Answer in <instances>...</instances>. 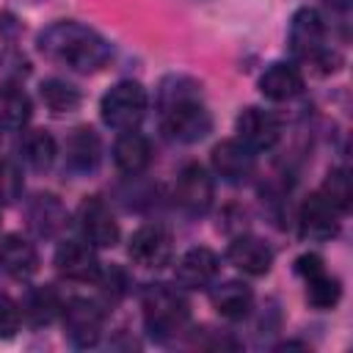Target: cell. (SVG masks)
Masks as SVG:
<instances>
[{"mask_svg": "<svg viewBox=\"0 0 353 353\" xmlns=\"http://www.w3.org/2000/svg\"><path fill=\"white\" fill-rule=\"evenodd\" d=\"M141 309H143V325L152 339L168 342L179 331H185L190 320V306L185 295L168 284H146L141 292Z\"/></svg>", "mask_w": 353, "mask_h": 353, "instance_id": "3957f363", "label": "cell"}, {"mask_svg": "<svg viewBox=\"0 0 353 353\" xmlns=\"http://www.w3.org/2000/svg\"><path fill=\"white\" fill-rule=\"evenodd\" d=\"M0 268L11 279H30L39 270V251L22 234H6L0 240Z\"/></svg>", "mask_w": 353, "mask_h": 353, "instance_id": "d6986e66", "label": "cell"}, {"mask_svg": "<svg viewBox=\"0 0 353 353\" xmlns=\"http://www.w3.org/2000/svg\"><path fill=\"white\" fill-rule=\"evenodd\" d=\"M320 270H325L320 254H301V256L295 259V273H298L301 279H309V276H314V273H320Z\"/></svg>", "mask_w": 353, "mask_h": 353, "instance_id": "1f68e13d", "label": "cell"}, {"mask_svg": "<svg viewBox=\"0 0 353 353\" xmlns=\"http://www.w3.org/2000/svg\"><path fill=\"white\" fill-rule=\"evenodd\" d=\"M113 163L121 174H130V176L146 171L149 163H152L149 138L141 135L138 130H124L113 143Z\"/></svg>", "mask_w": 353, "mask_h": 353, "instance_id": "ffe728a7", "label": "cell"}, {"mask_svg": "<svg viewBox=\"0 0 353 353\" xmlns=\"http://www.w3.org/2000/svg\"><path fill=\"white\" fill-rule=\"evenodd\" d=\"M55 270L72 281H97L102 265L88 240H63L55 248Z\"/></svg>", "mask_w": 353, "mask_h": 353, "instance_id": "4fadbf2b", "label": "cell"}, {"mask_svg": "<svg viewBox=\"0 0 353 353\" xmlns=\"http://www.w3.org/2000/svg\"><path fill=\"white\" fill-rule=\"evenodd\" d=\"M259 91L270 102H290V99H295L303 91V74L298 72L295 63L273 61L259 74Z\"/></svg>", "mask_w": 353, "mask_h": 353, "instance_id": "e0dca14e", "label": "cell"}, {"mask_svg": "<svg viewBox=\"0 0 353 353\" xmlns=\"http://www.w3.org/2000/svg\"><path fill=\"white\" fill-rule=\"evenodd\" d=\"M97 281H99V284H102V290H105L108 295H113V298H121V295L127 292V287H130V279H127V273H124L121 268L99 270Z\"/></svg>", "mask_w": 353, "mask_h": 353, "instance_id": "4dcf8cb0", "label": "cell"}, {"mask_svg": "<svg viewBox=\"0 0 353 353\" xmlns=\"http://www.w3.org/2000/svg\"><path fill=\"white\" fill-rule=\"evenodd\" d=\"M28 74H30V63L19 50L14 47L0 50V83L3 85H19Z\"/></svg>", "mask_w": 353, "mask_h": 353, "instance_id": "83f0119b", "label": "cell"}, {"mask_svg": "<svg viewBox=\"0 0 353 353\" xmlns=\"http://www.w3.org/2000/svg\"><path fill=\"white\" fill-rule=\"evenodd\" d=\"M176 204L190 212V215H204L212 204L215 196V182L210 171L201 163H185L176 174V188H174Z\"/></svg>", "mask_w": 353, "mask_h": 353, "instance_id": "ba28073f", "label": "cell"}, {"mask_svg": "<svg viewBox=\"0 0 353 353\" xmlns=\"http://www.w3.org/2000/svg\"><path fill=\"white\" fill-rule=\"evenodd\" d=\"M102 163V141L91 127H77L63 143V168L74 176H88Z\"/></svg>", "mask_w": 353, "mask_h": 353, "instance_id": "7c38bea8", "label": "cell"}, {"mask_svg": "<svg viewBox=\"0 0 353 353\" xmlns=\"http://www.w3.org/2000/svg\"><path fill=\"white\" fill-rule=\"evenodd\" d=\"M215 276H218V256L204 245L185 251L174 270L176 284L185 290H204L207 284L215 281Z\"/></svg>", "mask_w": 353, "mask_h": 353, "instance_id": "9a60e30c", "label": "cell"}, {"mask_svg": "<svg viewBox=\"0 0 353 353\" xmlns=\"http://www.w3.org/2000/svg\"><path fill=\"white\" fill-rule=\"evenodd\" d=\"M22 317H28L33 325H47L52 323L55 317H61V309H63V298L58 295L55 287L44 284V287H33L28 290L25 301H22Z\"/></svg>", "mask_w": 353, "mask_h": 353, "instance_id": "7402d4cb", "label": "cell"}, {"mask_svg": "<svg viewBox=\"0 0 353 353\" xmlns=\"http://www.w3.org/2000/svg\"><path fill=\"white\" fill-rule=\"evenodd\" d=\"M30 113H33L30 97L19 85L0 88V127L3 130H22L30 121Z\"/></svg>", "mask_w": 353, "mask_h": 353, "instance_id": "cb8c5ba5", "label": "cell"}, {"mask_svg": "<svg viewBox=\"0 0 353 353\" xmlns=\"http://www.w3.org/2000/svg\"><path fill=\"white\" fill-rule=\"evenodd\" d=\"M287 44L298 61H309L314 66H323L325 72H334L342 63V58L336 52H331L325 44V19L317 8L303 6L292 14Z\"/></svg>", "mask_w": 353, "mask_h": 353, "instance_id": "277c9868", "label": "cell"}, {"mask_svg": "<svg viewBox=\"0 0 353 353\" xmlns=\"http://www.w3.org/2000/svg\"><path fill=\"white\" fill-rule=\"evenodd\" d=\"M234 130L237 141H243L251 152H268L281 138V121L262 108H243L234 121Z\"/></svg>", "mask_w": 353, "mask_h": 353, "instance_id": "8fae6325", "label": "cell"}, {"mask_svg": "<svg viewBox=\"0 0 353 353\" xmlns=\"http://www.w3.org/2000/svg\"><path fill=\"white\" fill-rule=\"evenodd\" d=\"M39 94H41L44 108H47L52 116H69V113H74V110L80 108V102H83L80 91H77L72 83L58 80V77L44 80L41 88H39Z\"/></svg>", "mask_w": 353, "mask_h": 353, "instance_id": "d4e9b609", "label": "cell"}, {"mask_svg": "<svg viewBox=\"0 0 353 353\" xmlns=\"http://www.w3.org/2000/svg\"><path fill=\"white\" fill-rule=\"evenodd\" d=\"M61 317H63L66 339L74 347H94L99 342L105 312L94 301H88V298H72V301L63 303Z\"/></svg>", "mask_w": 353, "mask_h": 353, "instance_id": "8992f818", "label": "cell"}, {"mask_svg": "<svg viewBox=\"0 0 353 353\" xmlns=\"http://www.w3.org/2000/svg\"><path fill=\"white\" fill-rule=\"evenodd\" d=\"M22 325V309L14 298H8L6 292H0V339H11L17 336Z\"/></svg>", "mask_w": 353, "mask_h": 353, "instance_id": "f546056e", "label": "cell"}, {"mask_svg": "<svg viewBox=\"0 0 353 353\" xmlns=\"http://www.w3.org/2000/svg\"><path fill=\"white\" fill-rule=\"evenodd\" d=\"M77 223L83 237L97 248H113L119 243V221L99 196H85L77 207Z\"/></svg>", "mask_w": 353, "mask_h": 353, "instance_id": "9c48e42d", "label": "cell"}, {"mask_svg": "<svg viewBox=\"0 0 353 353\" xmlns=\"http://www.w3.org/2000/svg\"><path fill=\"white\" fill-rule=\"evenodd\" d=\"M323 6L336 19V25H342V30H345L347 19H350V0H323ZM345 36H347V30H345Z\"/></svg>", "mask_w": 353, "mask_h": 353, "instance_id": "d6a6232c", "label": "cell"}, {"mask_svg": "<svg viewBox=\"0 0 353 353\" xmlns=\"http://www.w3.org/2000/svg\"><path fill=\"white\" fill-rule=\"evenodd\" d=\"M19 154L28 168L47 171V168H52V163L58 157V143L47 130H28V132H22Z\"/></svg>", "mask_w": 353, "mask_h": 353, "instance_id": "603a6c76", "label": "cell"}, {"mask_svg": "<svg viewBox=\"0 0 353 353\" xmlns=\"http://www.w3.org/2000/svg\"><path fill=\"white\" fill-rule=\"evenodd\" d=\"M320 193L345 215V212L350 210V204H353V185H350L347 171H345V168H334V171L325 176Z\"/></svg>", "mask_w": 353, "mask_h": 353, "instance_id": "4316f807", "label": "cell"}, {"mask_svg": "<svg viewBox=\"0 0 353 353\" xmlns=\"http://www.w3.org/2000/svg\"><path fill=\"white\" fill-rule=\"evenodd\" d=\"M339 210L317 190L312 196L303 199L301 210H298V226H301V234L312 243H325L331 237L339 234Z\"/></svg>", "mask_w": 353, "mask_h": 353, "instance_id": "30bf717a", "label": "cell"}, {"mask_svg": "<svg viewBox=\"0 0 353 353\" xmlns=\"http://www.w3.org/2000/svg\"><path fill=\"white\" fill-rule=\"evenodd\" d=\"M22 193V171L11 160H0V204L17 201Z\"/></svg>", "mask_w": 353, "mask_h": 353, "instance_id": "f1b7e54d", "label": "cell"}, {"mask_svg": "<svg viewBox=\"0 0 353 353\" xmlns=\"http://www.w3.org/2000/svg\"><path fill=\"white\" fill-rule=\"evenodd\" d=\"M19 36V22L14 14L0 11V39H17Z\"/></svg>", "mask_w": 353, "mask_h": 353, "instance_id": "836d02e7", "label": "cell"}, {"mask_svg": "<svg viewBox=\"0 0 353 353\" xmlns=\"http://www.w3.org/2000/svg\"><path fill=\"white\" fill-rule=\"evenodd\" d=\"M303 281H306V301H309L314 309L328 312V309H334V306L339 303V298H342V284H339L336 276L320 270V273H314V276H309V279H303Z\"/></svg>", "mask_w": 353, "mask_h": 353, "instance_id": "484cf974", "label": "cell"}, {"mask_svg": "<svg viewBox=\"0 0 353 353\" xmlns=\"http://www.w3.org/2000/svg\"><path fill=\"white\" fill-rule=\"evenodd\" d=\"M149 108V94L141 83L135 80H119L110 85L99 102V116L108 127L124 132V130H138Z\"/></svg>", "mask_w": 353, "mask_h": 353, "instance_id": "5b68a950", "label": "cell"}, {"mask_svg": "<svg viewBox=\"0 0 353 353\" xmlns=\"http://www.w3.org/2000/svg\"><path fill=\"white\" fill-rule=\"evenodd\" d=\"M226 259L248 276H265L273 268V248L254 234H240L229 243Z\"/></svg>", "mask_w": 353, "mask_h": 353, "instance_id": "2e32d148", "label": "cell"}, {"mask_svg": "<svg viewBox=\"0 0 353 353\" xmlns=\"http://www.w3.org/2000/svg\"><path fill=\"white\" fill-rule=\"evenodd\" d=\"M28 223L39 237H58L69 223V212L58 196L39 193L28 204Z\"/></svg>", "mask_w": 353, "mask_h": 353, "instance_id": "ac0fdd59", "label": "cell"}, {"mask_svg": "<svg viewBox=\"0 0 353 353\" xmlns=\"http://www.w3.org/2000/svg\"><path fill=\"white\" fill-rule=\"evenodd\" d=\"M163 132L176 143H199L212 130V116L201 102V83L190 74H168L157 88Z\"/></svg>", "mask_w": 353, "mask_h": 353, "instance_id": "6da1fadb", "label": "cell"}, {"mask_svg": "<svg viewBox=\"0 0 353 353\" xmlns=\"http://www.w3.org/2000/svg\"><path fill=\"white\" fill-rule=\"evenodd\" d=\"M210 160H212L215 174L221 179H226V182H245L256 168L254 152L237 138H226V141L215 143Z\"/></svg>", "mask_w": 353, "mask_h": 353, "instance_id": "5bb4252c", "label": "cell"}, {"mask_svg": "<svg viewBox=\"0 0 353 353\" xmlns=\"http://www.w3.org/2000/svg\"><path fill=\"white\" fill-rule=\"evenodd\" d=\"M210 301H212V309L221 317H226V320H243L254 309V290L245 281L229 279V281H221L218 287H212Z\"/></svg>", "mask_w": 353, "mask_h": 353, "instance_id": "44dd1931", "label": "cell"}, {"mask_svg": "<svg viewBox=\"0 0 353 353\" xmlns=\"http://www.w3.org/2000/svg\"><path fill=\"white\" fill-rule=\"evenodd\" d=\"M127 254L141 268H154V270L165 268L171 262V256H174V237H171V232L165 226L146 223V226L132 232Z\"/></svg>", "mask_w": 353, "mask_h": 353, "instance_id": "52a82bcc", "label": "cell"}, {"mask_svg": "<svg viewBox=\"0 0 353 353\" xmlns=\"http://www.w3.org/2000/svg\"><path fill=\"white\" fill-rule=\"evenodd\" d=\"M39 50L44 52V58L80 74L99 72L113 58L110 41L99 36L94 28L74 19H61L47 25L39 33Z\"/></svg>", "mask_w": 353, "mask_h": 353, "instance_id": "7a4b0ae2", "label": "cell"}]
</instances>
